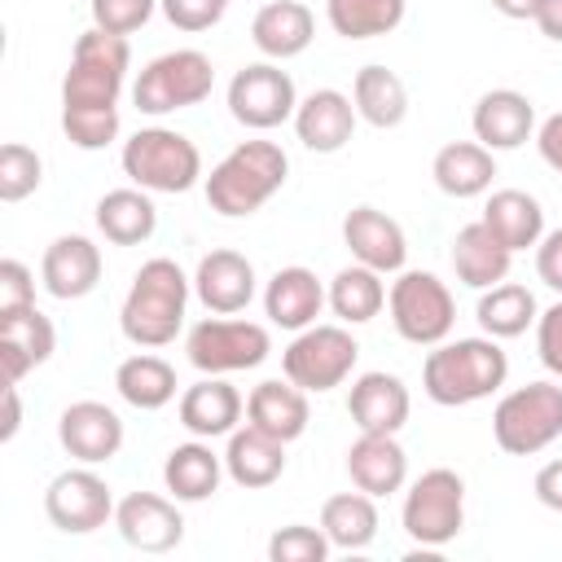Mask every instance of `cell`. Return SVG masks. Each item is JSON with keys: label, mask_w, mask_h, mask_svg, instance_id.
Wrapping results in <instances>:
<instances>
[{"label": "cell", "mask_w": 562, "mask_h": 562, "mask_svg": "<svg viewBox=\"0 0 562 562\" xmlns=\"http://www.w3.org/2000/svg\"><path fill=\"white\" fill-rule=\"evenodd\" d=\"M158 0H92V26L110 35H132L154 18Z\"/></svg>", "instance_id": "obj_43"}, {"label": "cell", "mask_w": 562, "mask_h": 562, "mask_svg": "<svg viewBox=\"0 0 562 562\" xmlns=\"http://www.w3.org/2000/svg\"><path fill=\"white\" fill-rule=\"evenodd\" d=\"M329 549H334L329 536L321 527H307V522L277 527L272 540H268V558L272 562H325Z\"/></svg>", "instance_id": "obj_42"}, {"label": "cell", "mask_w": 562, "mask_h": 562, "mask_svg": "<svg viewBox=\"0 0 562 562\" xmlns=\"http://www.w3.org/2000/svg\"><path fill=\"white\" fill-rule=\"evenodd\" d=\"M483 224L496 233L505 250H527L544 237V206L527 189H496L483 206Z\"/></svg>", "instance_id": "obj_33"}, {"label": "cell", "mask_w": 562, "mask_h": 562, "mask_svg": "<svg viewBox=\"0 0 562 562\" xmlns=\"http://www.w3.org/2000/svg\"><path fill=\"white\" fill-rule=\"evenodd\" d=\"M224 470L237 487L246 492H259V487H272L281 474H285V439L259 430V426H237L228 435V448H224Z\"/></svg>", "instance_id": "obj_24"}, {"label": "cell", "mask_w": 562, "mask_h": 562, "mask_svg": "<svg viewBox=\"0 0 562 562\" xmlns=\"http://www.w3.org/2000/svg\"><path fill=\"white\" fill-rule=\"evenodd\" d=\"M184 351H189V364L198 373H241V369H255L268 360L272 351V334L268 325L259 321H237V316H206L189 329L184 338Z\"/></svg>", "instance_id": "obj_10"}, {"label": "cell", "mask_w": 562, "mask_h": 562, "mask_svg": "<svg viewBox=\"0 0 562 562\" xmlns=\"http://www.w3.org/2000/svg\"><path fill=\"white\" fill-rule=\"evenodd\" d=\"M127 66H132L127 35H110L101 26H88L70 48V70L61 79V105H70V110L119 105Z\"/></svg>", "instance_id": "obj_4"}, {"label": "cell", "mask_w": 562, "mask_h": 562, "mask_svg": "<svg viewBox=\"0 0 562 562\" xmlns=\"http://www.w3.org/2000/svg\"><path fill=\"white\" fill-rule=\"evenodd\" d=\"M101 246L83 233H61L48 241L44 259H40V281L53 299H83L97 290L101 281Z\"/></svg>", "instance_id": "obj_17"}, {"label": "cell", "mask_w": 562, "mask_h": 562, "mask_svg": "<svg viewBox=\"0 0 562 562\" xmlns=\"http://www.w3.org/2000/svg\"><path fill=\"white\" fill-rule=\"evenodd\" d=\"M408 386L404 378L386 373V369H373V373H360L351 382V395H347V413L356 422V430L364 435H400V426L408 422Z\"/></svg>", "instance_id": "obj_19"}, {"label": "cell", "mask_w": 562, "mask_h": 562, "mask_svg": "<svg viewBox=\"0 0 562 562\" xmlns=\"http://www.w3.org/2000/svg\"><path fill=\"white\" fill-rule=\"evenodd\" d=\"M536 149H540V158L562 176V110L549 114V119L536 127Z\"/></svg>", "instance_id": "obj_49"}, {"label": "cell", "mask_w": 562, "mask_h": 562, "mask_svg": "<svg viewBox=\"0 0 562 562\" xmlns=\"http://www.w3.org/2000/svg\"><path fill=\"white\" fill-rule=\"evenodd\" d=\"M224 457L211 448V439H189V443H176L162 461V483L176 501L193 505V501H206L220 492V479H224Z\"/></svg>", "instance_id": "obj_28"}, {"label": "cell", "mask_w": 562, "mask_h": 562, "mask_svg": "<svg viewBox=\"0 0 562 562\" xmlns=\"http://www.w3.org/2000/svg\"><path fill=\"white\" fill-rule=\"evenodd\" d=\"M189 285L193 281L167 255L140 263L132 277V290L123 299V312H119L123 338L132 347H145V351L176 342V334L184 325V307H189Z\"/></svg>", "instance_id": "obj_2"}, {"label": "cell", "mask_w": 562, "mask_h": 562, "mask_svg": "<svg viewBox=\"0 0 562 562\" xmlns=\"http://www.w3.org/2000/svg\"><path fill=\"white\" fill-rule=\"evenodd\" d=\"M193 294L202 299L206 312L237 316L255 299V263L241 250H228V246L202 255L198 259V272H193Z\"/></svg>", "instance_id": "obj_16"}, {"label": "cell", "mask_w": 562, "mask_h": 562, "mask_svg": "<svg viewBox=\"0 0 562 562\" xmlns=\"http://www.w3.org/2000/svg\"><path fill=\"white\" fill-rule=\"evenodd\" d=\"M356 101L338 88H316L294 110V132L312 154H338L356 132Z\"/></svg>", "instance_id": "obj_21"}, {"label": "cell", "mask_w": 562, "mask_h": 562, "mask_svg": "<svg viewBox=\"0 0 562 562\" xmlns=\"http://www.w3.org/2000/svg\"><path fill=\"white\" fill-rule=\"evenodd\" d=\"M351 101H356V114L369 127H382V132L400 127L404 114H408V88L386 66H360L356 79H351Z\"/></svg>", "instance_id": "obj_34"}, {"label": "cell", "mask_w": 562, "mask_h": 562, "mask_svg": "<svg viewBox=\"0 0 562 562\" xmlns=\"http://www.w3.org/2000/svg\"><path fill=\"white\" fill-rule=\"evenodd\" d=\"M509 378V356L501 351V338H457V342H435V351L422 360V391L443 404L461 408L474 400H487L505 386Z\"/></svg>", "instance_id": "obj_1"}, {"label": "cell", "mask_w": 562, "mask_h": 562, "mask_svg": "<svg viewBox=\"0 0 562 562\" xmlns=\"http://www.w3.org/2000/svg\"><path fill=\"white\" fill-rule=\"evenodd\" d=\"M312 35H316V18L303 0H268L250 22V40L268 61H290L307 53Z\"/></svg>", "instance_id": "obj_26"}, {"label": "cell", "mask_w": 562, "mask_h": 562, "mask_svg": "<svg viewBox=\"0 0 562 562\" xmlns=\"http://www.w3.org/2000/svg\"><path fill=\"white\" fill-rule=\"evenodd\" d=\"M224 4H228V0H224Z\"/></svg>", "instance_id": "obj_53"}, {"label": "cell", "mask_w": 562, "mask_h": 562, "mask_svg": "<svg viewBox=\"0 0 562 562\" xmlns=\"http://www.w3.org/2000/svg\"><path fill=\"white\" fill-rule=\"evenodd\" d=\"M430 176L435 184L448 193V198H479L492 189V176H496V158L487 145L479 140H448L435 162H430Z\"/></svg>", "instance_id": "obj_31"}, {"label": "cell", "mask_w": 562, "mask_h": 562, "mask_svg": "<svg viewBox=\"0 0 562 562\" xmlns=\"http://www.w3.org/2000/svg\"><path fill=\"white\" fill-rule=\"evenodd\" d=\"M329 307L342 325H364L373 321L382 307H386V285H382V272L378 268H364V263H347L342 272H334L329 281Z\"/></svg>", "instance_id": "obj_37"}, {"label": "cell", "mask_w": 562, "mask_h": 562, "mask_svg": "<svg viewBox=\"0 0 562 562\" xmlns=\"http://www.w3.org/2000/svg\"><path fill=\"white\" fill-rule=\"evenodd\" d=\"M285 171H290V158L277 140H241L211 167L206 202L228 220L255 215L285 184Z\"/></svg>", "instance_id": "obj_3"}, {"label": "cell", "mask_w": 562, "mask_h": 562, "mask_svg": "<svg viewBox=\"0 0 562 562\" xmlns=\"http://www.w3.org/2000/svg\"><path fill=\"white\" fill-rule=\"evenodd\" d=\"M536 277L562 294V228H549L536 241Z\"/></svg>", "instance_id": "obj_47"}, {"label": "cell", "mask_w": 562, "mask_h": 562, "mask_svg": "<svg viewBox=\"0 0 562 562\" xmlns=\"http://www.w3.org/2000/svg\"><path fill=\"white\" fill-rule=\"evenodd\" d=\"M114 391L140 413L167 408L176 400V369L154 351H136L114 369Z\"/></svg>", "instance_id": "obj_35"}, {"label": "cell", "mask_w": 562, "mask_h": 562, "mask_svg": "<svg viewBox=\"0 0 562 562\" xmlns=\"http://www.w3.org/2000/svg\"><path fill=\"white\" fill-rule=\"evenodd\" d=\"M215 88V66L206 53L198 48H171L154 61H145V70L132 83V101L140 114H176L189 105H202Z\"/></svg>", "instance_id": "obj_8"}, {"label": "cell", "mask_w": 562, "mask_h": 562, "mask_svg": "<svg viewBox=\"0 0 562 562\" xmlns=\"http://www.w3.org/2000/svg\"><path fill=\"white\" fill-rule=\"evenodd\" d=\"M307 417H312L307 391L294 386L290 378L285 382L281 378H268V382H259L246 395V422L259 426V430H268V435H277V439H285V443L307 430Z\"/></svg>", "instance_id": "obj_30"}, {"label": "cell", "mask_w": 562, "mask_h": 562, "mask_svg": "<svg viewBox=\"0 0 562 562\" xmlns=\"http://www.w3.org/2000/svg\"><path fill=\"white\" fill-rule=\"evenodd\" d=\"M531 492H536V501H540L544 509L562 514V457H558V461H544V465L536 470Z\"/></svg>", "instance_id": "obj_48"}, {"label": "cell", "mask_w": 562, "mask_h": 562, "mask_svg": "<svg viewBox=\"0 0 562 562\" xmlns=\"http://www.w3.org/2000/svg\"><path fill=\"white\" fill-rule=\"evenodd\" d=\"M97 228L114 246H140V241H149L154 228H158V206H154L149 189H136L132 184V189L101 193V202H97Z\"/></svg>", "instance_id": "obj_32"}, {"label": "cell", "mask_w": 562, "mask_h": 562, "mask_svg": "<svg viewBox=\"0 0 562 562\" xmlns=\"http://www.w3.org/2000/svg\"><path fill=\"white\" fill-rule=\"evenodd\" d=\"M158 9L176 31H211L228 4L224 0H158Z\"/></svg>", "instance_id": "obj_45"}, {"label": "cell", "mask_w": 562, "mask_h": 562, "mask_svg": "<svg viewBox=\"0 0 562 562\" xmlns=\"http://www.w3.org/2000/svg\"><path fill=\"white\" fill-rule=\"evenodd\" d=\"M470 127H474V140L487 145L492 154L496 149H518L536 132V105L518 88H492L474 101Z\"/></svg>", "instance_id": "obj_20"}, {"label": "cell", "mask_w": 562, "mask_h": 562, "mask_svg": "<svg viewBox=\"0 0 562 562\" xmlns=\"http://www.w3.org/2000/svg\"><path fill=\"white\" fill-rule=\"evenodd\" d=\"M531 22L540 26V35H544V40L562 44V0H540V4H536V18H531Z\"/></svg>", "instance_id": "obj_50"}, {"label": "cell", "mask_w": 562, "mask_h": 562, "mask_svg": "<svg viewBox=\"0 0 562 562\" xmlns=\"http://www.w3.org/2000/svg\"><path fill=\"white\" fill-rule=\"evenodd\" d=\"M57 347V329L40 307H22L13 316H0V364L4 382H22L31 369H40Z\"/></svg>", "instance_id": "obj_25"}, {"label": "cell", "mask_w": 562, "mask_h": 562, "mask_svg": "<svg viewBox=\"0 0 562 562\" xmlns=\"http://www.w3.org/2000/svg\"><path fill=\"white\" fill-rule=\"evenodd\" d=\"M61 132L75 149H105L114 136H119V105L110 110H70L61 105Z\"/></svg>", "instance_id": "obj_41"}, {"label": "cell", "mask_w": 562, "mask_h": 562, "mask_svg": "<svg viewBox=\"0 0 562 562\" xmlns=\"http://www.w3.org/2000/svg\"><path fill=\"white\" fill-rule=\"evenodd\" d=\"M509 263H514V250H505L496 241V233L474 220L465 224L457 237H452V272L461 285L470 290H487V285H501L509 277Z\"/></svg>", "instance_id": "obj_29"}, {"label": "cell", "mask_w": 562, "mask_h": 562, "mask_svg": "<svg viewBox=\"0 0 562 562\" xmlns=\"http://www.w3.org/2000/svg\"><path fill=\"white\" fill-rule=\"evenodd\" d=\"M536 4H540V0H492V9L505 13V18H514V22L536 18Z\"/></svg>", "instance_id": "obj_52"}, {"label": "cell", "mask_w": 562, "mask_h": 562, "mask_svg": "<svg viewBox=\"0 0 562 562\" xmlns=\"http://www.w3.org/2000/svg\"><path fill=\"white\" fill-rule=\"evenodd\" d=\"M40 180H44L40 154H35L31 145H22V140H9V145L0 149V202H22V198H31V193L40 189Z\"/></svg>", "instance_id": "obj_40"}, {"label": "cell", "mask_w": 562, "mask_h": 562, "mask_svg": "<svg viewBox=\"0 0 562 562\" xmlns=\"http://www.w3.org/2000/svg\"><path fill=\"white\" fill-rule=\"evenodd\" d=\"M321 531L329 536L334 549H347V553L369 549L373 536H378V505H373V496L360 492V487L329 496L321 505Z\"/></svg>", "instance_id": "obj_36"}, {"label": "cell", "mask_w": 562, "mask_h": 562, "mask_svg": "<svg viewBox=\"0 0 562 562\" xmlns=\"http://www.w3.org/2000/svg\"><path fill=\"white\" fill-rule=\"evenodd\" d=\"M474 316H479L487 338H518V334H527V325H536L540 307H536V294L527 285L501 281V285H487L479 294Z\"/></svg>", "instance_id": "obj_38"}, {"label": "cell", "mask_w": 562, "mask_h": 562, "mask_svg": "<svg viewBox=\"0 0 562 562\" xmlns=\"http://www.w3.org/2000/svg\"><path fill=\"white\" fill-rule=\"evenodd\" d=\"M562 435V386L527 382L492 408V439L509 457H536Z\"/></svg>", "instance_id": "obj_6"}, {"label": "cell", "mask_w": 562, "mask_h": 562, "mask_svg": "<svg viewBox=\"0 0 562 562\" xmlns=\"http://www.w3.org/2000/svg\"><path fill=\"white\" fill-rule=\"evenodd\" d=\"M114 527L140 553H171L184 540V514L176 509V496L158 492H127L114 505Z\"/></svg>", "instance_id": "obj_14"}, {"label": "cell", "mask_w": 562, "mask_h": 562, "mask_svg": "<svg viewBox=\"0 0 562 562\" xmlns=\"http://www.w3.org/2000/svg\"><path fill=\"white\" fill-rule=\"evenodd\" d=\"M347 474L360 492H369L373 501L378 496H391L404 487L408 479V452L400 448L395 435H364L347 448Z\"/></svg>", "instance_id": "obj_27"}, {"label": "cell", "mask_w": 562, "mask_h": 562, "mask_svg": "<svg viewBox=\"0 0 562 562\" xmlns=\"http://www.w3.org/2000/svg\"><path fill=\"white\" fill-rule=\"evenodd\" d=\"M400 522H404L408 540L422 544V549L452 544L461 536V527H465V479L457 470H448V465L426 470L422 479L408 483Z\"/></svg>", "instance_id": "obj_7"}, {"label": "cell", "mask_w": 562, "mask_h": 562, "mask_svg": "<svg viewBox=\"0 0 562 562\" xmlns=\"http://www.w3.org/2000/svg\"><path fill=\"white\" fill-rule=\"evenodd\" d=\"M44 514L57 531L66 536H88L97 527H105L114 518V496H110V483L92 470V465H75V470H61L48 487H44Z\"/></svg>", "instance_id": "obj_13"}, {"label": "cell", "mask_w": 562, "mask_h": 562, "mask_svg": "<svg viewBox=\"0 0 562 562\" xmlns=\"http://www.w3.org/2000/svg\"><path fill=\"white\" fill-rule=\"evenodd\" d=\"M57 443L75 461L101 465V461L119 457V448H123V417L101 400H75L57 417Z\"/></svg>", "instance_id": "obj_15"}, {"label": "cell", "mask_w": 562, "mask_h": 562, "mask_svg": "<svg viewBox=\"0 0 562 562\" xmlns=\"http://www.w3.org/2000/svg\"><path fill=\"white\" fill-rule=\"evenodd\" d=\"M325 303H329L325 285H321L316 272L303 268V263L277 268V272L268 277V285H263V316H268L272 325H281V329H294V334L307 329V325H316V316H321Z\"/></svg>", "instance_id": "obj_22"}, {"label": "cell", "mask_w": 562, "mask_h": 562, "mask_svg": "<svg viewBox=\"0 0 562 562\" xmlns=\"http://www.w3.org/2000/svg\"><path fill=\"white\" fill-rule=\"evenodd\" d=\"M360 360V342L351 338V329L342 325H307L294 334V342L281 351V369L294 386H303L307 395L334 391L351 378Z\"/></svg>", "instance_id": "obj_11"}, {"label": "cell", "mask_w": 562, "mask_h": 562, "mask_svg": "<svg viewBox=\"0 0 562 562\" xmlns=\"http://www.w3.org/2000/svg\"><path fill=\"white\" fill-rule=\"evenodd\" d=\"M342 241H347V250H351L356 263L378 268L382 277L386 272H404L408 241H404V228L386 211H378V206H351L347 220H342Z\"/></svg>", "instance_id": "obj_18"}, {"label": "cell", "mask_w": 562, "mask_h": 562, "mask_svg": "<svg viewBox=\"0 0 562 562\" xmlns=\"http://www.w3.org/2000/svg\"><path fill=\"white\" fill-rule=\"evenodd\" d=\"M386 307H391V325L404 342L413 347H435L452 334V321H457V303H452V290L435 277V272H422V268H408L391 281L386 290Z\"/></svg>", "instance_id": "obj_9"}, {"label": "cell", "mask_w": 562, "mask_h": 562, "mask_svg": "<svg viewBox=\"0 0 562 562\" xmlns=\"http://www.w3.org/2000/svg\"><path fill=\"white\" fill-rule=\"evenodd\" d=\"M22 426V404H18V382H4V422H0V443H9Z\"/></svg>", "instance_id": "obj_51"}, {"label": "cell", "mask_w": 562, "mask_h": 562, "mask_svg": "<svg viewBox=\"0 0 562 562\" xmlns=\"http://www.w3.org/2000/svg\"><path fill=\"white\" fill-rule=\"evenodd\" d=\"M35 307V277L22 259H0V316Z\"/></svg>", "instance_id": "obj_44"}, {"label": "cell", "mask_w": 562, "mask_h": 562, "mask_svg": "<svg viewBox=\"0 0 562 562\" xmlns=\"http://www.w3.org/2000/svg\"><path fill=\"white\" fill-rule=\"evenodd\" d=\"M299 92L277 61H250L228 79V114L250 132H272L294 119Z\"/></svg>", "instance_id": "obj_12"}, {"label": "cell", "mask_w": 562, "mask_h": 562, "mask_svg": "<svg viewBox=\"0 0 562 562\" xmlns=\"http://www.w3.org/2000/svg\"><path fill=\"white\" fill-rule=\"evenodd\" d=\"M536 356L553 378H562V303L536 316Z\"/></svg>", "instance_id": "obj_46"}, {"label": "cell", "mask_w": 562, "mask_h": 562, "mask_svg": "<svg viewBox=\"0 0 562 562\" xmlns=\"http://www.w3.org/2000/svg\"><path fill=\"white\" fill-rule=\"evenodd\" d=\"M408 13V0H325V22L342 40L391 35Z\"/></svg>", "instance_id": "obj_39"}, {"label": "cell", "mask_w": 562, "mask_h": 562, "mask_svg": "<svg viewBox=\"0 0 562 562\" xmlns=\"http://www.w3.org/2000/svg\"><path fill=\"white\" fill-rule=\"evenodd\" d=\"M241 391L233 382H224L220 373H206L202 382L184 386L180 395V426L198 439H220V435H233L237 422H241Z\"/></svg>", "instance_id": "obj_23"}, {"label": "cell", "mask_w": 562, "mask_h": 562, "mask_svg": "<svg viewBox=\"0 0 562 562\" xmlns=\"http://www.w3.org/2000/svg\"><path fill=\"white\" fill-rule=\"evenodd\" d=\"M123 176L149 193H189L202 180V154L176 127H140L123 145Z\"/></svg>", "instance_id": "obj_5"}]
</instances>
